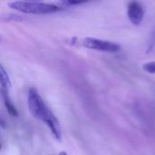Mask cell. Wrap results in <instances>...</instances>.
Instances as JSON below:
<instances>
[{"mask_svg":"<svg viewBox=\"0 0 155 155\" xmlns=\"http://www.w3.org/2000/svg\"><path fill=\"white\" fill-rule=\"evenodd\" d=\"M1 94H2V97H3V100H4V104L5 106V109L6 111L8 112V114L14 117H17L18 116V112L16 110V108L14 106V104H12L10 98L8 97L7 95V92L5 91V90H1L0 91Z\"/></svg>","mask_w":155,"mask_h":155,"instance_id":"8992f818","label":"cell"},{"mask_svg":"<svg viewBox=\"0 0 155 155\" xmlns=\"http://www.w3.org/2000/svg\"><path fill=\"white\" fill-rule=\"evenodd\" d=\"M70 43L73 45L83 46L85 48L102 51V52H108V53L118 52L121 49V46L117 45L116 43L106 41V40L96 39L93 37H85V38L74 37L70 40Z\"/></svg>","mask_w":155,"mask_h":155,"instance_id":"7a4b0ae2","label":"cell"},{"mask_svg":"<svg viewBox=\"0 0 155 155\" xmlns=\"http://www.w3.org/2000/svg\"><path fill=\"white\" fill-rule=\"evenodd\" d=\"M127 15L132 24L134 25H139L144 17V10L143 5L138 2H131L128 5Z\"/></svg>","mask_w":155,"mask_h":155,"instance_id":"277c9868","label":"cell"},{"mask_svg":"<svg viewBox=\"0 0 155 155\" xmlns=\"http://www.w3.org/2000/svg\"><path fill=\"white\" fill-rule=\"evenodd\" d=\"M58 155H67V153H66L65 152H61V153H60Z\"/></svg>","mask_w":155,"mask_h":155,"instance_id":"8fae6325","label":"cell"},{"mask_svg":"<svg viewBox=\"0 0 155 155\" xmlns=\"http://www.w3.org/2000/svg\"><path fill=\"white\" fill-rule=\"evenodd\" d=\"M0 84L3 88V90H5L6 92L12 86L10 77H9L7 72L5 71V69L4 68V66L2 64H0Z\"/></svg>","mask_w":155,"mask_h":155,"instance_id":"52a82bcc","label":"cell"},{"mask_svg":"<svg viewBox=\"0 0 155 155\" xmlns=\"http://www.w3.org/2000/svg\"><path fill=\"white\" fill-rule=\"evenodd\" d=\"M9 7L25 14L45 15L51 14L64 9V6H59L54 4L42 3V2H25V1H14L8 3Z\"/></svg>","mask_w":155,"mask_h":155,"instance_id":"6da1fadb","label":"cell"},{"mask_svg":"<svg viewBox=\"0 0 155 155\" xmlns=\"http://www.w3.org/2000/svg\"><path fill=\"white\" fill-rule=\"evenodd\" d=\"M143 69L150 73V74H155V62H150V63H146L143 64Z\"/></svg>","mask_w":155,"mask_h":155,"instance_id":"ba28073f","label":"cell"},{"mask_svg":"<svg viewBox=\"0 0 155 155\" xmlns=\"http://www.w3.org/2000/svg\"><path fill=\"white\" fill-rule=\"evenodd\" d=\"M0 149H1V143H0Z\"/></svg>","mask_w":155,"mask_h":155,"instance_id":"7c38bea8","label":"cell"},{"mask_svg":"<svg viewBox=\"0 0 155 155\" xmlns=\"http://www.w3.org/2000/svg\"><path fill=\"white\" fill-rule=\"evenodd\" d=\"M27 101L29 111L31 112L33 116L43 121L46 114L50 112V109L46 106L44 100L35 88H31L29 90Z\"/></svg>","mask_w":155,"mask_h":155,"instance_id":"3957f363","label":"cell"},{"mask_svg":"<svg viewBox=\"0 0 155 155\" xmlns=\"http://www.w3.org/2000/svg\"><path fill=\"white\" fill-rule=\"evenodd\" d=\"M0 126L1 127H3V128H5V122L2 120V119H0Z\"/></svg>","mask_w":155,"mask_h":155,"instance_id":"30bf717a","label":"cell"},{"mask_svg":"<svg viewBox=\"0 0 155 155\" xmlns=\"http://www.w3.org/2000/svg\"><path fill=\"white\" fill-rule=\"evenodd\" d=\"M43 122L48 126V128L50 129L51 133L55 137V139L58 140V141H61V139H62L61 127H60V124H59L58 120L56 119V117L54 116V114L52 113V111H50L46 114V116L44 118Z\"/></svg>","mask_w":155,"mask_h":155,"instance_id":"5b68a950","label":"cell"},{"mask_svg":"<svg viewBox=\"0 0 155 155\" xmlns=\"http://www.w3.org/2000/svg\"><path fill=\"white\" fill-rule=\"evenodd\" d=\"M85 1H63L62 4L63 5H79V4H83L84 3Z\"/></svg>","mask_w":155,"mask_h":155,"instance_id":"9c48e42d","label":"cell"}]
</instances>
